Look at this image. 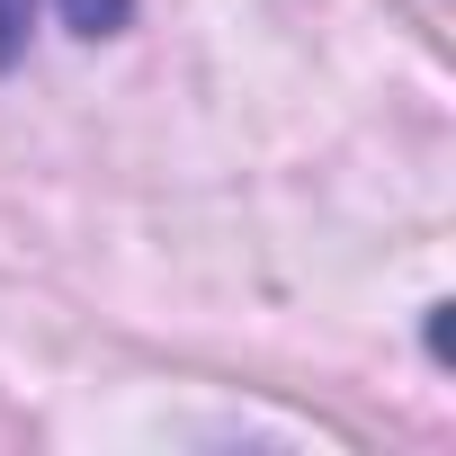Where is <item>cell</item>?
Returning a JSON list of instances; mask_svg holds the SVG:
<instances>
[{
  "instance_id": "obj_1",
  "label": "cell",
  "mask_w": 456,
  "mask_h": 456,
  "mask_svg": "<svg viewBox=\"0 0 456 456\" xmlns=\"http://www.w3.org/2000/svg\"><path fill=\"white\" fill-rule=\"evenodd\" d=\"M126 10H134V0H63V19H72L81 37H117V28H126Z\"/></svg>"
},
{
  "instance_id": "obj_2",
  "label": "cell",
  "mask_w": 456,
  "mask_h": 456,
  "mask_svg": "<svg viewBox=\"0 0 456 456\" xmlns=\"http://www.w3.org/2000/svg\"><path fill=\"white\" fill-rule=\"evenodd\" d=\"M28 19H37V0H0V72L28 54Z\"/></svg>"
}]
</instances>
